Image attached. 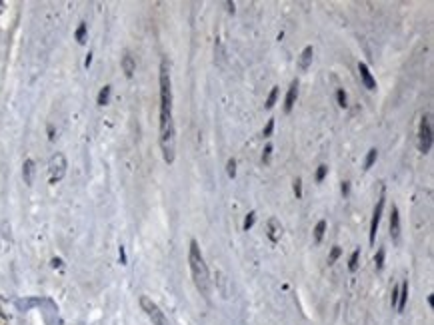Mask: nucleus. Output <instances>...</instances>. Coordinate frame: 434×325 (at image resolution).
<instances>
[{
	"instance_id": "obj_31",
	"label": "nucleus",
	"mask_w": 434,
	"mask_h": 325,
	"mask_svg": "<svg viewBox=\"0 0 434 325\" xmlns=\"http://www.w3.org/2000/svg\"><path fill=\"white\" fill-rule=\"evenodd\" d=\"M348 192H350V184L342 182V196H348Z\"/></svg>"
},
{
	"instance_id": "obj_30",
	"label": "nucleus",
	"mask_w": 434,
	"mask_h": 325,
	"mask_svg": "<svg viewBox=\"0 0 434 325\" xmlns=\"http://www.w3.org/2000/svg\"><path fill=\"white\" fill-rule=\"evenodd\" d=\"M390 303H392V307H396V303H398V287H394V289H392V297H390Z\"/></svg>"
},
{
	"instance_id": "obj_27",
	"label": "nucleus",
	"mask_w": 434,
	"mask_h": 325,
	"mask_svg": "<svg viewBox=\"0 0 434 325\" xmlns=\"http://www.w3.org/2000/svg\"><path fill=\"white\" fill-rule=\"evenodd\" d=\"M294 194H296V198H302V180L300 178L294 180Z\"/></svg>"
},
{
	"instance_id": "obj_12",
	"label": "nucleus",
	"mask_w": 434,
	"mask_h": 325,
	"mask_svg": "<svg viewBox=\"0 0 434 325\" xmlns=\"http://www.w3.org/2000/svg\"><path fill=\"white\" fill-rule=\"evenodd\" d=\"M406 299H408V284H406V282H402V285L398 287V303H396L398 311H402V309H404Z\"/></svg>"
},
{
	"instance_id": "obj_2",
	"label": "nucleus",
	"mask_w": 434,
	"mask_h": 325,
	"mask_svg": "<svg viewBox=\"0 0 434 325\" xmlns=\"http://www.w3.org/2000/svg\"><path fill=\"white\" fill-rule=\"evenodd\" d=\"M188 261H190V272H192V280H194V285L196 289L208 297L210 293V276H208V267L204 263V257L200 253V247H198V242L192 240L190 242V255H188Z\"/></svg>"
},
{
	"instance_id": "obj_25",
	"label": "nucleus",
	"mask_w": 434,
	"mask_h": 325,
	"mask_svg": "<svg viewBox=\"0 0 434 325\" xmlns=\"http://www.w3.org/2000/svg\"><path fill=\"white\" fill-rule=\"evenodd\" d=\"M336 100H338V106L346 108V94H344V90H338V92H336Z\"/></svg>"
},
{
	"instance_id": "obj_21",
	"label": "nucleus",
	"mask_w": 434,
	"mask_h": 325,
	"mask_svg": "<svg viewBox=\"0 0 434 325\" xmlns=\"http://www.w3.org/2000/svg\"><path fill=\"white\" fill-rule=\"evenodd\" d=\"M254 220H256V213H254V211H250V213L246 215V220H244V230H246V232H248V230L254 226Z\"/></svg>"
},
{
	"instance_id": "obj_24",
	"label": "nucleus",
	"mask_w": 434,
	"mask_h": 325,
	"mask_svg": "<svg viewBox=\"0 0 434 325\" xmlns=\"http://www.w3.org/2000/svg\"><path fill=\"white\" fill-rule=\"evenodd\" d=\"M326 172H328V166H318V172H316V182H322L326 178Z\"/></svg>"
},
{
	"instance_id": "obj_28",
	"label": "nucleus",
	"mask_w": 434,
	"mask_h": 325,
	"mask_svg": "<svg viewBox=\"0 0 434 325\" xmlns=\"http://www.w3.org/2000/svg\"><path fill=\"white\" fill-rule=\"evenodd\" d=\"M270 154H272V146L268 144V146L264 148V154H262V162H264V164H266V162L270 160Z\"/></svg>"
},
{
	"instance_id": "obj_22",
	"label": "nucleus",
	"mask_w": 434,
	"mask_h": 325,
	"mask_svg": "<svg viewBox=\"0 0 434 325\" xmlns=\"http://www.w3.org/2000/svg\"><path fill=\"white\" fill-rule=\"evenodd\" d=\"M374 263H376V269H382V265H384V249H378V253L374 257Z\"/></svg>"
},
{
	"instance_id": "obj_23",
	"label": "nucleus",
	"mask_w": 434,
	"mask_h": 325,
	"mask_svg": "<svg viewBox=\"0 0 434 325\" xmlns=\"http://www.w3.org/2000/svg\"><path fill=\"white\" fill-rule=\"evenodd\" d=\"M226 172H228V176H230V178H234V176H236V162H234V160H228V164H226Z\"/></svg>"
},
{
	"instance_id": "obj_1",
	"label": "nucleus",
	"mask_w": 434,
	"mask_h": 325,
	"mask_svg": "<svg viewBox=\"0 0 434 325\" xmlns=\"http://www.w3.org/2000/svg\"><path fill=\"white\" fill-rule=\"evenodd\" d=\"M160 148L166 164H172L176 156V130L172 120V84L166 60L160 64Z\"/></svg>"
},
{
	"instance_id": "obj_16",
	"label": "nucleus",
	"mask_w": 434,
	"mask_h": 325,
	"mask_svg": "<svg viewBox=\"0 0 434 325\" xmlns=\"http://www.w3.org/2000/svg\"><path fill=\"white\" fill-rule=\"evenodd\" d=\"M324 232H326V222L320 220V222L316 224V228H314V242H320L322 236H324Z\"/></svg>"
},
{
	"instance_id": "obj_19",
	"label": "nucleus",
	"mask_w": 434,
	"mask_h": 325,
	"mask_svg": "<svg viewBox=\"0 0 434 325\" xmlns=\"http://www.w3.org/2000/svg\"><path fill=\"white\" fill-rule=\"evenodd\" d=\"M76 40L80 42V44H84L86 42V24L82 22L78 28H76Z\"/></svg>"
},
{
	"instance_id": "obj_14",
	"label": "nucleus",
	"mask_w": 434,
	"mask_h": 325,
	"mask_svg": "<svg viewBox=\"0 0 434 325\" xmlns=\"http://www.w3.org/2000/svg\"><path fill=\"white\" fill-rule=\"evenodd\" d=\"M268 228H270V234H268V236H270V240H272V242H276V240H278V236L282 234V228L278 226V222H276L274 218L268 222Z\"/></svg>"
},
{
	"instance_id": "obj_18",
	"label": "nucleus",
	"mask_w": 434,
	"mask_h": 325,
	"mask_svg": "<svg viewBox=\"0 0 434 325\" xmlns=\"http://www.w3.org/2000/svg\"><path fill=\"white\" fill-rule=\"evenodd\" d=\"M108 96H110V86H104V88L100 90V94H98V104H100V106L108 104Z\"/></svg>"
},
{
	"instance_id": "obj_7",
	"label": "nucleus",
	"mask_w": 434,
	"mask_h": 325,
	"mask_svg": "<svg viewBox=\"0 0 434 325\" xmlns=\"http://www.w3.org/2000/svg\"><path fill=\"white\" fill-rule=\"evenodd\" d=\"M296 96H298V82L294 80V82L290 84V88H288V94H286V100H284V110H286V112L292 110V106H294V102H296Z\"/></svg>"
},
{
	"instance_id": "obj_10",
	"label": "nucleus",
	"mask_w": 434,
	"mask_h": 325,
	"mask_svg": "<svg viewBox=\"0 0 434 325\" xmlns=\"http://www.w3.org/2000/svg\"><path fill=\"white\" fill-rule=\"evenodd\" d=\"M22 178H24V184L30 186L32 180H34V162L32 160H26L24 166H22Z\"/></svg>"
},
{
	"instance_id": "obj_11",
	"label": "nucleus",
	"mask_w": 434,
	"mask_h": 325,
	"mask_svg": "<svg viewBox=\"0 0 434 325\" xmlns=\"http://www.w3.org/2000/svg\"><path fill=\"white\" fill-rule=\"evenodd\" d=\"M312 54H314L312 46H306V48L302 50V54H300V62H298V66H300L302 70H308V66H310V62H312Z\"/></svg>"
},
{
	"instance_id": "obj_9",
	"label": "nucleus",
	"mask_w": 434,
	"mask_h": 325,
	"mask_svg": "<svg viewBox=\"0 0 434 325\" xmlns=\"http://www.w3.org/2000/svg\"><path fill=\"white\" fill-rule=\"evenodd\" d=\"M358 72H360V78H362L364 86H366L368 90H374V88H376V82H374V78H372V74H370V70H368V66H366L364 62L358 64Z\"/></svg>"
},
{
	"instance_id": "obj_6",
	"label": "nucleus",
	"mask_w": 434,
	"mask_h": 325,
	"mask_svg": "<svg viewBox=\"0 0 434 325\" xmlns=\"http://www.w3.org/2000/svg\"><path fill=\"white\" fill-rule=\"evenodd\" d=\"M382 209H384V196H380L376 207H374V213H372V224H370V244H374L376 240V232H378V224H380V218H382Z\"/></svg>"
},
{
	"instance_id": "obj_4",
	"label": "nucleus",
	"mask_w": 434,
	"mask_h": 325,
	"mask_svg": "<svg viewBox=\"0 0 434 325\" xmlns=\"http://www.w3.org/2000/svg\"><path fill=\"white\" fill-rule=\"evenodd\" d=\"M418 148L424 154H428L430 148H432V122H430V116H422L420 132H418Z\"/></svg>"
},
{
	"instance_id": "obj_17",
	"label": "nucleus",
	"mask_w": 434,
	"mask_h": 325,
	"mask_svg": "<svg viewBox=\"0 0 434 325\" xmlns=\"http://www.w3.org/2000/svg\"><path fill=\"white\" fill-rule=\"evenodd\" d=\"M276 98H278V86H274V88L270 90V94H268V98H266V104H264V106L268 108V110H270V108L274 106V102H276Z\"/></svg>"
},
{
	"instance_id": "obj_29",
	"label": "nucleus",
	"mask_w": 434,
	"mask_h": 325,
	"mask_svg": "<svg viewBox=\"0 0 434 325\" xmlns=\"http://www.w3.org/2000/svg\"><path fill=\"white\" fill-rule=\"evenodd\" d=\"M272 130H274V120H268V124H266V128H264L262 136H270V134H272Z\"/></svg>"
},
{
	"instance_id": "obj_5",
	"label": "nucleus",
	"mask_w": 434,
	"mask_h": 325,
	"mask_svg": "<svg viewBox=\"0 0 434 325\" xmlns=\"http://www.w3.org/2000/svg\"><path fill=\"white\" fill-rule=\"evenodd\" d=\"M140 305H142V309L146 311V315L152 319V323L154 325H168V321H166V317H164V313L160 311V307L154 303V301H150L148 297H140Z\"/></svg>"
},
{
	"instance_id": "obj_13",
	"label": "nucleus",
	"mask_w": 434,
	"mask_h": 325,
	"mask_svg": "<svg viewBox=\"0 0 434 325\" xmlns=\"http://www.w3.org/2000/svg\"><path fill=\"white\" fill-rule=\"evenodd\" d=\"M134 68H136L134 58L130 56V54H124V56H122V70H124V74H126L128 78L134 74Z\"/></svg>"
},
{
	"instance_id": "obj_26",
	"label": "nucleus",
	"mask_w": 434,
	"mask_h": 325,
	"mask_svg": "<svg viewBox=\"0 0 434 325\" xmlns=\"http://www.w3.org/2000/svg\"><path fill=\"white\" fill-rule=\"evenodd\" d=\"M340 251H342V249H340L338 245H334V247H332V251H330V259H328V261H330V263H334L336 259H338V255H340Z\"/></svg>"
},
{
	"instance_id": "obj_32",
	"label": "nucleus",
	"mask_w": 434,
	"mask_h": 325,
	"mask_svg": "<svg viewBox=\"0 0 434 325\" xmlns=\"http://www.w3.org/2000/svg\"><path fill=\"white\" fill-rule=\"evenodd\" d=\"M120 261L126 263V253H124V247H122V245H120Z\"/></svg>"
},
{
	"instance_id": "obj_33",
	"label": "nucleus",
	"mask_w": 434,
	"mask_h": 325,
	"mask_svg": "<svg viewBox=\"0 0 434 325\" xmlns=\"http://www.w3.org/2000/svg\"><path fill=\"white\" fill-rule=\"evenodd\" d=\"M90 62H92V54H88V56H86V60H84V66L88 68V66H90Z\"/></svg>"
},
{
	"instance_id": "obj_15",
	"label": "nucleus",
	"mask_w": 434,
	"mask_h": 325,
	"mask_svg": "<svg viewBox=\"0 0 434 325\" xmlns=\"http://www.w3.org/2000/svg\"><path fill=\"white\" fill-rule=\"evenodd\" d=\"M376 158H378V152H376V148H370V150H368V156H366V160H364V170L372 168V164L376 162Z\"/></svg>"
},
{
	"instance_id": "obj_20",
	"label": "nucleus",
	"mask_w": 434,
	"mask_h": 325,
	"mask_svg": "<svg viewBox=\"0 0 434 325\" xmlns=\"http://www.w3.org/2000/svg\"><path fill=\"white\" fill-rule=\"evenodd\" d=\"M358 255H360L358 249L350 255V263H348V269H350V272H356V267H358Z\"/></svg>"
},
{
	"instance_id": "obj_3",
	"label": "nucleus",
	"mask_w": 434,
	"mask_h": 325,
	"mask_svg": "<svg viewBox=\"0 0 434 325\" xmlns=\"http://www.w3.org/2000/svg\"><path fill=\"white\" fill-rule=\"evenodd\" d=\"M66 174V158L58 152L50 158V162H48V176H50V184H56L64 178Z\"/></svg>"
},
{
	"instance_id": "obj_8",
	"label": "nucleus",
	"mask_w": 434,
	"mask_h": 325,
	"mask_svg": "<svg viewBox=\"0 0 434 325\" xmlns=\"http://www.w3.org/2000/svg\"><path fill=\"white\" fill-rule=\"evenodd\" d=\"M390 236H392V240H398V236H400V218H398L396 205H392V211H390Z\"/></svg>"
}]
</instances>
